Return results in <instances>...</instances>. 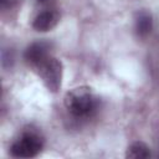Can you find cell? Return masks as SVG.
<instances>
[{"mask_svg":"<svg viewBox=\"0 0 159 159\" xmlns=\"http://www.w3.org/2000/svg\"><path fill=\"white\" fill-rule=\"evenodd\" d=\"M65 106L73 117L87 119L96 113L98 108V98L93 93L92 88L81 86L66 93Z\"/></svg>","mask_w":159,"mask_h":159,"instance_id":"6da1fadb","label":"cell"},{"mask_svg":"<svg viewBox=\"0 0 159 159\" xmlns=\"http://www.w3.org/2000/svg\"><path fill=\"white\" fill-rule=\"evenodd\" d=\"M43 148V138L35 129H26L12 143L10 153L16 158H34Z\"/></svg>","mask_w":159,"mask_h":159,"instance_id":"7a4b0ae2","label":"cell"},{"mask_svg":"<svg viewBox=\"0 0 159 159\" xmlns=\"http://www.w3.org/2000/svg\"><path fill=\"white\" fill-rule=\"evenodd\" d=\"M34 71L42 80L46 88L51 92H57L62 82V63L53 56H47L34 67Z\"/></svg>","mask_w":159,"mask_h":159,"instance_id":"3957f363","label":"cell"},{"mask_svg":"<svg viewBox=\"0 0 159 159\" xmlns=\"http://www.w3.org/2000/svg\"><path fill=\"white\" fill-rule=\"evenodd\" d=\"M60 21V12L56 9H45L32 21V27L36 31L46 32L52 30Z\"/></svg>","mask_w":159,"mask_h":159,"instance_id":"277c9868","label":"cell"},{"mask_svg":"<svg viewBox=\"0 0 159 159\" xmlns=\"http://www.w3.org/2000/svg\"><path fill=\"white\" fill-rule=\"evenodd\" d=\"M50 47L51 46L43 41L34 42L32 45H30L24 53V58H25L26 63L34 68L37 63H40L42 60H45L47 56H50Z\"/></svg>","mask_w":159,"mask_h":159,"instance_id":"5b68a950","label":"cell"},{"mask_svg":"<svg viewBox=\"0 0 159 159\" xmlns=\"http://www.w3.org/2000/svg\"><path fill=\"white\" fill-rule=\"evenodd\" d=\"M134 29L135 32L139 37H147L152 29H153V20L152 15L147 11H140L135 16V22H134Z\"/></svg>","mask_w":159,"mask_h":159,"instance_id":"8992f818","label":"cell"},{"mask_svg":"<svg viewBox=\"0 0 159 159\" xmlns=\"http://www.w3.org/2000/svg\"><path fill=\"white\" fill-rule=\"evenodd\" d=\"M125 157L132 158V159H145V158L150 157V150H149V148L145 143L134 142L128 147Z\"/></svg>","mask_w":159,"mask_h":159,"instance_id":"52a82bcc","label":"cell"},{"mask_svg":"<svg viewBox=\"0 0 159 159\" xmlns=\"http://www.w3.org/2000/svg\"><path fill=\"white\" fill-rule=\"evenodd\" d=\"M19 4V0H0V7L2 11L11 10Z\"/></svg>","mask_w":159,"mask_h":159,"instance_id":"ba28073f","label":"cell"},{"mask_svg":"<svg viewBox=\"0 0 159 159\" xmlns=\"http://www.w3.org/2000/svg\"><path fill=\"white\" fill-rule=\"evenodd\" d=\"M39 5H41L45 9H52V5L55 4L56 0H36Z\"/></svg>","mask_w":159,"mask_h":159,"instance_id":"9c48e42d","label":"cell"}]
</instances>
